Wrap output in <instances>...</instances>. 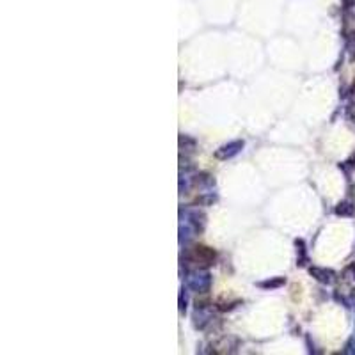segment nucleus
<instances>
[{"label":"nucleus","mask_w":355,"mask_h":355,"mask_svg":"<svg viewBox=\"0 0 355 355\" xmlns=\"http://www.w3.org/2000/svg\"><path fill=\"white\" fill-rule=\"evenodd\" d=\"M238 146H241V142H235V144H231V146L222 147L224 151H219V153H217V155L222 156V158H226V156H231V155H235V153L238 151V149H235V147H238Z\"/></svg>","instance_id":"obj_1"}]
</instances>
